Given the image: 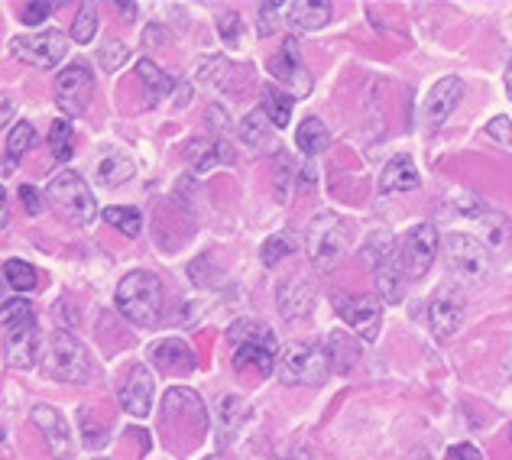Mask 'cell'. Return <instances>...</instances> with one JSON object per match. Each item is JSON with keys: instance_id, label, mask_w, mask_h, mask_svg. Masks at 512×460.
Returning <instances> with one entry per match:
<instances>
[{"instance_id": "cell-1", "label": "cell", "mask_w": 512, "mask_h": 460, "mask_svg": "<svg viewBox=\"0 0 512 460\" xmlns=\"http://www.w3.org/2000/svg\"><path fill=\"white\" fill-rule=\"evenodd\" d=\"M354 240V227H350L347 218L334 211H321L312 218L305 230V250H308V260L318 269V273H331L334 266L344 260V253Z\"/></svg>"}, {"instance_id": "cell-2", "label": "cell", "mask_w": 512, "mask_h": 460, "mask_svg": "<svg viewBox=\"0 0 512 460\" xmlns=\"http://www.w3.org/2000/svg\"><path fill=\"white\" fill-rule=\"evenodd\" d=\"M363 260L373 266V279L376 289H380L383 302L399 305L402 295H406V266H402V243L389 230H376L367 237V250H363Z\"/></svg>"}, {"instance_id": "cell-3", "label": "cell", "mask_w": 512, "mask_h": 460, "mask_svg": "<svg viewBox=\"0 0 512 460\" xmlns=\"http://www.w3.org/2000/svg\"><path fill=\"white\" fill-rule=\"evenodd\" d=\"M117 311L140 328H153L163 315V282L146 269H133L117 286Z\"/></svg>"}, {"instance_id": "cell-4", "label": "cell", "mask_w": 512, "mask_h": 460, "mask_svg": "<svg viewBox=\"0 0 512 460\" xmlns=\"http://www.w3.org/2000/svg\"><path fill=\"white\" fill-rule=\"evenodd\" d=\"M39 367H43V373L52 376V380L72 383V386L91 383V376H94V363H91L88 347L82 341H75L69 331H52L49 334Z\"/></svg>"}, {"instance_id": "cell-5", "label": "cell", "mask_w": 512, "mask_h": 460, "mask_svg": "<svg viewBox=\"0 0 512 460\" xmlns=\"http://www.w3.org/2000/svg\"><path fill=\"white\" fill-rule=\"evenodd\" d=\"M4 344H7V363L17 370H26L36 360H43V354H39L36 315L26 299L4 302Z\"/></svg>"}, {"instance_id": "cell-6", "label": "cell", "mask_w": 512, "mask_h": 460, "mask_svg": "<svg viewBox=\"0 0 512 460\" xmlns=\"http://www.w3.org/2000/svg\"><path fill=\"white\" fill-rule=\"evenodd\" d=\"M46 205L52 208L56 218H62L72 227H88L98 218V205H94L91 188L85 185L82 175L72 169L59 172L56 179L46 185Z\"/></svg>"}, {"instance_id": "cell-7", "label": "cell", "mask_w": 512, "mask_h": 460, "mask_svg": "<svg viewBox=\"0 0 512 460\" xmlns=\"http://www.w3.org/2000/svg\"><path fill=\"white\" fill-rule=\"evenodd\" d=\"M276 373L286 386H321L328 380L331 363L325 347H318L315 341H292L282 347Z\"/></svg>"}, {"instance_id": "cell-8", "label": "cell", "mask_w": 512, "mask_h": 460, "mask_svg": "<svg viewBox=\"0 0 512 460\" xmlns=\"http://www.w3.org/2000/svg\"><path fill=\"white\" fill-rule=\"evenodd\" d=\"M444 263H448L451 276L457 282H467V286H474V282H483L490 273V253L487 247L470 237V234H448L444 237Z\"/></svg>"}, {"instance_id": "cell-9", "label": "cell", "mask_w": 512, "mask_h": 460, "mask_svg": "<svg viewBox=\"0 0 512 460\" xmlns=\"http://www.w3.org/2000/svg\"><path fill=\"white\" fill-rule=\"evenodd\" d=\"M69 52V36L59 30L33 33V36H17L10 43V56L17 62L33 65V69H56Z\"/></svg>"}, {"instance_id": "cell-10", "label": "cell", "mask_w": 512, "mask_h": 460, "mask_svg": "<svg viewBox=\"0 0 512 460\" xmlns=\"http://www.w3.org/2000/svg\"><path fill=\"white\" fill-rule=\"evenodd\" d=\"M91 91H94V75H91V65L82 62H72L69 69H62L56 78V104L59 111L65 114V120H75L88 111V101H91Z\"/></svg>"}, {"instance_id": "cell-11", "label": "cell", "mask_w": 512, "mask_h": 460, "mask_svg": "<svg viewBox=\"0 0 512 460\" xmlns=\"http://www.w3.org/2000/svg\"><path fill=\"white\" fill-rule=\"evenodd\" d=\"M334 308H338L341 321H347L350 331H357L363 341H376L380 334V305L370 295H357V292H334Z\"/></svg>"}, {"instance_id": "cell-12", "label": "cell", "mask_w": 512, "mask_h": 460, "mask_svg": "<svg viewBox=\"0 0 512 460\" xmlns=\"http://www.w3.org/2000/svg\"><path fill=\"white\" fill-rule=\"evenodd\" d=\"M438 247H441V237H438L435 224L412 227L406 240H402V266H406V276H412V279L425 276L431 263H435Z\"/></svg>"}, {"instance_id": "cell-13", "label": "cell", "mask_w": 512, "mask_h": 460, "mask_svg": "<svg viewBox=\"0 0 512 460\" xmlns=\"http://www.w3.org/2000/svg\"><path fill=\"white\" fill-rule=\"evenodd\" d=\"M120 409L133 418H146L153 412V373L143 367V363H133L127 370L124 383H120Z\"/></svg>"}, {"instance_id": "cell-14", "label": "cell", "mask_w": 512, "mask_h": 460, "mask_svg": "<svg viewBox=\"0 0 512 460\" xmlns=\"http://www.w3.org/2000/svg\"><path fill=\"white\" fill-rule=\"evenodd\" d=\"M428 318H431V331H435L438 341L457 334V328L464 324V295L454 286H441L428 305Z\"/></svg>"}, {"instance_id": "cell-15", "label": "cell", "mask_w": 512, "mask_h": 460, "mask_svg": "<svg viewBox=\"0 0 512 460\" xmlns=\"http://www.w3.org/2000/svg\"><path fill=\"white\" fill-rule=\"evenodd\" d=\"M464 98V81L461 78H441L435 88L428 91V98L422 104V120L428 127H441L444 120H448L454 111H457V104H461Z\"/></svg>"}, {"instance_id": "cell-16", "label": "cell", "mask_w": 512, "mask_h": 460, "mask_svg": "<svg viewBox=\"0 0 512 460\" xmlns=\"http://www.w3.org/2000/svg\"><path fill=\"white\" fill-rule=\"evenodd\" d=\"M269 72L286 81V85L292 88V98H305V94L312 91V75L305 72L302 56H299V43H295L292 36L282 43L279 56L269 59Z\"/></svg>"}, {"instance_id": "cell-17", "label": "cell", "mask_w": 512, "mask_h": 460, "mask_svg": "<svg viewBox=\"0 0 512 460\" xmlns=\"http://www.w3.org/2000/svg\"><path fill=\"white\" fill-rule=\"evenodd\" d=\"M150 360L156 363L159 373L166 376H188L198 370V354L192 344L179 341V337H169V341H159L150 350Z\"/></svg>"}, {"instance_id": "cell-18", "label": "cell", "mask_w": 512, "mask_h": 460, "mask_svg": "<svg viewBox=\"0 0 512 460\" xmlns=\"http://www.w3.org/2000/svg\"><path fill=\"white\" fill-rule=\"evenodd\" d=\"M276 308L279 315L286 321H305L308 315H312L315 308V289L312 282L295 276V279H286L276 292Z\"/></svg>"}, {"instance_id": "cell-19", "label": "cell", "mask_w": 512, "mask_h": 460, "mask_svg": "<svg viewBox=\"0 0 512 460\" xmlns=\"http://www.w3.org/2000/svg\"><path fill=\"white\" fill-rule=\"evenodd\" d=\"M33 425L43 431V438L49 444V451L56 460H69L72 454V438H69V425H65V418L49 409V405H36L33 409Z\"/></svg>"}, {"instance_id": "cell-20", "label": "cell", "mask_w": 512, "mask_h": 460, "mask_svg": "<svg viewBox=\"0 0 512 460\" xmlns=\"http://www.w3.org/2000/svg\"><path fill=\"white\" fill-rule=\"evenodd\" d=\"M185 159L195 172H211L224 166V162H231L234 153H231V146H227V140L221 137H195L185 146Z\"/></svg>"}, {"instance_id": "cell-21", "label": "cell", "mask_w": 512, "mask_h": 460, "mask_svg": "<svg viewBox=\"0 0 512 460\" xmlns=\"http://www.w3.org/2000/svg\"><path fill=\"white\" fill-rule=\"evenodd\" d=\"M237 137L244 140V146L247 150H253V153H269L273 150V120L266 117V111L263 107H256V111H250L244 120L237 124Z\"/></svg>"}, {"instance_id": "cell-22", "label": "cell", "mask_w": 512, "mask_h": 460, "mask_svg": "<svg viewBox=\"0 0 512 460\" xmlns=\"http://www.w3.org/2000/svg\"><path fill=\"white\" fill-rule=\"evenodd\" d=\"M227 341L234 347H266V350H273V354L279 350L273 328L256 318H237L231 328H227Z\"/></svg>"}, {"instance_id": "cell-23", "label": "cell", "mask_w": 512, "mask_h": 460, "mask_svg": "<svg viewBox=\"0 0 512 460\" xmlns=\"http://www.w3.org/2000/svg\"><path fill=\"white\" fill-rule=\"evenodd\" d=\"M325 354H328V363H331V370L334 373H350L360 363L363 357V347L360 341L350 331H331L328 334V347H325Z\"/></svg>"}, {"instance_id": "cell-24", "label": "cell", "mask_w": 512, "mask_h": 460, "mask_svg": "<svg viewBox=\"0 0 512 460\" xmlns=\"http://www.w3.org/2000/svg\"><path fill=\"white\" fill-rule=\"evenodd\" d=\"M331 4L328 0H295V4H286V17L289 26L295 30H305V33H315L321 26L331 23Z\"/></svg>"}, {"instance_id": "cell-25", "label": "cell", "mask_w": 512, "mask_h": 460, "mask_svg": "<svg viewBox=\"0 0 512 460\" xmlns=\"http://www.w3.org/2000/svg\"><path fill=\"white\" fill-rule=\"evenodd\" d=\"M214 415H218V448H227V441L240 431V422L250 415V405L240 396H221V402L214 405Z\"/></svg>"}, {"instance_id": "cell-26", "label": "cell", "mask_w": 512, "mask_h": 460, "mask_svg": "<svg viewBox=\"0 0 512 460\" xmlns=\"http://www.w3.org/2000/svg\"><path fill=\"white\" fill-rule=\"evenodd\" d=\"M380 188L383 192H415L419 188V169L412 166L409 156L389 159L380 175Z\"/></svg>"}, {"instance_id": "cell-27", "label": "cell", "mask_w": 512, "mask_h": 460, "mask_svg": "<svg viewBox=\"0 0 512 460\" xmlns=\"http://www.w3.org/2000/svg\"><path fill=\"white\" fill-rule=\"evenodd\" d=\"M137 75H140L143 88H146V107H156L159 101L172 94V78L163 69H159V65H153L150 59L137 62Z\"/></svg>"}, {"instance_id": "cell-28", "label": "cell", "mask_w": 512, "mask_h": 460, "mask_svg": "<svg viewBox=\"0 0 512 460\" xmlns=\"http://www.w3.org/2000/svg\"><path fill=\"white\" fill-rule=\"evenodd\" d=\"M295 143H299V150L305 156H318V153H325L328 146H331V133L325 127V120L321 117H305L299 130H295Z\"/></svg>"}, {"instance_id": "cell-29", "label": "cell", "mask_w": 512, "mask_h": 460, "mask_svg": "<svg viewBox=\"0 0 512 460\" xmlns=\"http://www.w3.org/2000/svg\"><path fill=\"white\" fill-rule=\"evenodd\" d=\"M292 104H295V98L289 91H282L276 85H263V111L269 120H273V127H289Z\"/></svg>"}, {"instance_id": "cell-30", "label": "cell", "mask_w": 512, "mask_h": 460, "mask_svg": "<svg viewBox=\"0 0 512 460\" xmlns=\"http://www.w3.org/2000/svg\"><path fill=\"white\" fill-rule=\"evenodd\" d=\"M133 172H137V166H133V159L120 156V153H107V156L98 162V182H101V185H124Z\"/></svg>"}, {"instance_id": "cell-31", "label": "cell", "mask_w": 512, "mask_h": 460, "mask_svg": "<svg viewBox=\"0 0 512 460\" xmlns=\"http://www.w3.org/2000/svg\"><path fill=\"white\" fill-rule=\"evenodd\" d=\"M33 140H36V130H33L30 120H20V124H13L10 137H7V166H4L7 172L17 169L20 156H23L26 150H30Z\"/></svg>"}, {"instance_id": "cell-32", "label": "cell", "mask_w": 512, "mask_h": 460, "mask_svg": "<svg viewBox=\"0 0 512 460\" xmlns=\"http://www.w3.org/2000/svg\"><path fill=\"white\" fill-rule=\"evenodd\" d=\"M4 279H7V286L13 292H20V295H30L39 286L36 269L26 263V260H7L4 263Z\"/></svg>"}, {"instance_id": "cell-33", "label": "cell", "mask_w": 512, "mask_h": 460, "mask_svg": "<svg viewBox=\"0 0 512 460\" xmlns=\"http://www.w3.org/2000/svg\"><path fill=\"white\" fill-rule=\"evenodd\" d=\"M234 367L237 370L253 367L256 373H273L276 354H273V350H266V347H237L234 350Z\"/></svg>"}, {"instance_id": "cell-34", "label": "cell", "mask_w": 512, "mask_h": 460, "mask_svg": "<svg viewBox=\"0 0 512 460\" xmlns=\"http://www.w3.org/2000/svg\"><path fill=\"white\" fill-rule=\"evenodd\" d=\"M101 218L107 224H114L120 234H127V237H137L140 230H143V214L137 208H127V205H111V208H104Z\"/></svg>"}, {"instance_id": "cell-35", "label": "cell", "mask_w": 512, "mask_h": 460, "mask_svg": "<svg viewBox=\"0 0 512 460\" xmlns=\"http://www.w3.org/2000/svg\"><path fill=\"white\" fill-rule=\"evenodd\" d=\"M75 133H72V124L69 120H56L52 124V130H49V150H52V156H56L59 162H69L72 159V150H75Z\"/></svg>"}, {"instance_id": "cell-36", "label": "cell", "mask_w": 512, "mask_h": 460, "mask_svg": "<svg viewBox=\"0 0 512 460\" xmlns=\"http://www.w3.org/2000/svg\"><path fill=\"white\" fill-rule=\"evenodd\" d=\"M94 33H98V7L94 4H82V10L75 13V20H72V39L75 43H91Z\"/></svg>"}, {"instance_id": "cell-37", "label": "cell", "mask_w": 512, "mask_h": 460, "mask_svg": "<svg viewBox=\"0 0 512 460\" xmlns=\"http://www.w3.org/2000/svg\"><path fill=\"white\" fill-rule=\"evenodd\" d=\"M78 425H82V441H85V448L91 451H98L107 444V428H101V422L94 418L88 409H78Z\"/></svg>"}, {"instance_id": "cell-38", "label": "cell", "mask_w": 512, "mask_h": 460, "mask_svg": "<svg viewBox=\"0 0 512 460\" xmlns=\"http://www.w3.org/2000/svg\"><path fill=\"white\" fill-rule=\"evenodd\" d=\"M295 250V240H292V234H273L266 243H263V250H260V256H263V266H276L282 256H289Z\"/></svg>"}, {"instance_id": "cell-39", "label": "cell", "mask_w": 512, "mask_h": 460, "mask_svg": "<svg viewBox=\"0 0 512 460\" xmlns=\"http://www.w3.org/2000/svg\"><path fill=\"white\" fill-rule=\"evenodd\" d=\"M299 172H302V166L292 156H279V166H276V198L279 201H289V188Z\"/></svg>"}, {"instance_id": "cell-40", "label": "cell", "mask_w": 512, "mask_h": 460, "mask_svg": "<svg viewBox=\"0 0 512 460\" xmlns=\"http://www.w3.org/2000/svg\"><path fill=\"white\" fill-rule=\"evenodd\" d=\"M98 62H101V69H107V72H114V69H120V65L127 62V46L124 43H104L101 49H98Z\"/></svg>"}, {"instance_id": "cell-41", "label": "cell", "mask_w": 512, "mask_h": 460, "mask_svg": "<svg viewBox=\"0 0 512 460\" xmlns=\"http://www.w3.org/2000/svg\"><path fill=\"white\" fill-rule=\"evenodd\" d=\"M218 33H221V39H224L227 46L237 43V39H240V13L237 10L221 13V17H218Z\"/></svg>"}, {"instance_id": "cell-42", "label": "cell", "mask_w": 512, "mask_h": 460, "mask_svg": "<svg viewBox=\"0 0 512 460\" xmlns=\"http://www.w3.org/2000/svg\"><path fill=\"white\" fill-rule=\"evenodd\" d=\"M52 10H56V4H52V0H36V4H26V7H23L20 20H23L26 26H36V23H43Z\"/></svg>"}, {"instance_id": "cell-43", "label": "cell", "mask_w": 512, "mask_h": 460, "mask_svg": "<svg viewBox=\"0 0 512 460\" xmlns=\"http://www.w3.org/2000/svg\"><path fill=\"white\" fill-rule=\"evenodd\" d=\"M286 7V4H279V0H266V4H260L256 10H260V33L263 36H273L276 30V17H279V10Z\"/></svg>"}, {"instance_id": "cell-44", "label": "cell", "mask_w": 512, "mask_h": 460, "mask_svg": "<svg viewBox=\"0 0 512 460\" xmlns=\"http://www.w3.org/2000/svg\"><path fill=\"white\" fill-rule=\"evenodd\" d=\"M227 72V62L221 56H205L198 65V75L205 81H214V85H221V75Z\"/></svg>"}, {"instance_id": "cell-45", "label": "cell", "mask_w": 512, "mask_h": 460, "mask_svg": "<svg viewBox=\"0 0 512 460\" xmlns=\"http://www.w3.org/2000/svg\"><path fill=\"white\" fill-rule=\"evenodd\" d=\"M487 133L496 140V143H512V120L506 114H496L490 124H487Z\"/></svg>"}, {"instance_id": "cell-46", "label": "cell", "mask_w": 512, "mask_h": 460, "mask_svg": "<svg viewBox=\"0 0 512 460\" xmlns=\"http://www.w3.org/2000/svg\"><path fill=\"white\" fill-rule=\"evenodd\" d=\"M20 205L30 211V218H36V214H43V198H39V188L33 185H23L20 188Z\"/></svg>"}, {"instance_id": "cell-47", "label": "cell", "mask_w": 512, "mask_h": 460, "mask_svg": "<svg viewBox=\"0 0 512 460\" xmlns=\"http://www.w3.org/2000/svg\"><path fill=\"white\" fill-rule=\"evenodd\" d=\"M205 124H208V127L221 137V133H227V127H231V120L224 117V111H221L218 104H208V111H205ZM221 140H224V137H221Z\"/></svg>"}, {"instance_id": "cell-48", "label": "cell", "mask_w": 512, "mask_h": 460, "mask_svg": "<svg viewBox=\"0 0 512 460\" xmlns=\"http://www.w3.org/2000/svg\"><path fill=\"white\" fill-rule=\"evenodd\" d=\"M451 460H483V454L477 444H457L451 448Z\"/></svg>"}, {"instance_id": "cell-49", "label": "cell", "mask_w": 512, "mask_h": 460, "mask_svg": "<svg viewBox=\"0 0 512 460\" xmlns=\"http://www.w3.org/2000/svg\"><path fill=\"white\" fill-rule=\"evenodd\" d=\"M143 43L146 46H163L166 43V30H163V26H146V33H143Z\"/></svg>"}, {"instance_id": "cell-50", "label": "cell", "mask_w": 512, "mask_h": 460, "mask_svg": "<svg viewBox=\"0 0 512 460\" xmlns=\"http://www.w3.org/2000/svg\"><path fill=\"white\" fill-rule=\"evenodd\" d=\"M114 7L120 10V17H124V20H137V13H140V7L130 4V0H117Z\"/></svg>"}, {"instance_id": "cell-51", "label": "cell", "mask_w": 512, "mask_h": 460, "mask_svg": "<svg viewBox=\"0 0 512 460\" xmlns=\"http://www.w3.org/2000/svg\"><path fill=\"white\" fill-rule=\"evenodd\" d=\"M179 88H182V91H179V94H175V104H179V107H182V104H188V101H192V85H188V81H182V85H179Z\"/></svg>"}, {"instance_id": "cell-52", "label": "cell", "mask_w": 512, "mask_h": 460, "mask_svg": "<svg viewBox=\"0 0 512 460\" xmlns=\"http://www.w3.org/2000/svg\"><path fill=\"white\" fill-rule=\"evenodd\" d=\"M10 211H7V192H0V227H7Z\"/></svg>"}, {"instance_id": "cell-53", "label": "cell", "mask_w": 512, "mask_h": 460, "mask_svg": "<svg viewBox=\"0 0 512 460\" xmlns=\"http://www.w3.org/2000/svg\"><path fill=\"white\" fill-rule=\"evenodd\" d=\"M506 91H509V98H512V62L506 65Z\"/></svg>"}, {"instance_id": "cell-54", "label": "cell", "mask_w": 512, "mask_h": 460, "mask_svg": "<svg viewBox=\"0 0 512 460\" xmlns=\"http://www.w3.org/2000/svg\"><path fill=\"white\" fill-rule=\"evenodd\" d=\"M0 120H10V101H4V107H0Z\"/></svg>"}, {"instance_id": "cell-55", "label": "cell", "mask_w": 512, "mask_h": 460, "mask_svg": "<svg viewBox=\"0 0 512 460\" xmlns=\"http://www.w3.org/2000/svg\"><path fill=\"white\" fill-rule=\"evenodd\" d=\"M208 460H218V457H208Z\"/></svg>"}]
</instances>
